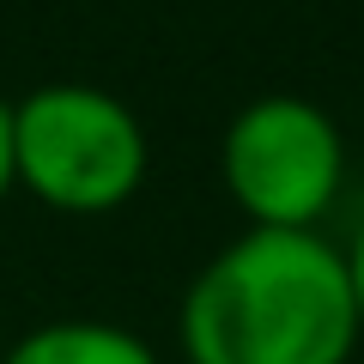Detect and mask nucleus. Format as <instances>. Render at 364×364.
Segmentation results:
<instances>
[{
  "label": "nucleus",
  "mask_w": 364,
  "mask_h": 364,
  "mask_svg": "<svg viewBox=\"0 0 364 364\" xmlns=\"http://www.w3.org/2000/svg\"><path fill=\"white\" fill-rule=\"evenodd\" d=\"M176 334L188 364H352L364 322L346 249L249 225L195 273Z\"/></svg>",
  "instance_id": "obj_1"
},
{
  "label": "nucleus",
  "mask_w": 364,
  "mask_h": 364,
  "mask_svg": "<svg viewBox=\"0 0 364 364\" xmlns=\"http://www.w3.org/2000/svg\"><path fill=\"white\" fill-rule=\"evenodd\" d=\"M225 188L255 231H316L346 188V140L310 97L273 91L225 128Z\"/></svg>",
  "instance_id": "obj_3"
},
{
  "label": "nucleus",
  "mask_w": 364,
  "mask_h": 364,
  "mask_svg": "<svg viewBox=\"0 0 364 364\" xmlns=\"http://www.w3.org/2000/svg\"><path fill=\"white\" fill-rule=\"evenodd\" d=\"M346 273H352V298H358V322H364V225H358V237L346 249Z\"/></svg>",
  "instance_id": "obj_6"
},
{
  "label": "nucleus",
  "mask_w": 364,
  "mask_h": 364,
  "mask_svg": "<svg viewBox=\"0 0 364 364\" xmlns=\"http://www.w3.org/2000/svg\"><path fill=\"white\" fill-rule=\"evenodd\" d=\"M0 364H158V352L116 322H43Z\"/></svg>",
  "instance_id": "obj_4"
},
{
  "label": "nucleus",
  "mask_w": 364,
  "mask_h": 364,
  "mask_svg": "<svg viewBox=\"0 0 364 364\" xmlns=\"http://www.w3.org/2000/svg\"><path fill=\"white\" fill-rule=\"evenodd\" d=\"M13 104H0V200L13 195Z\"/></svg>",
  "instance_id": "obj_5"
},
{
  "label": "nucleus",
  "mask_w": 364,
  "mask_h": 364,
  "mask_svg": "<svg viewBox=\"0 0 364 364\" xmlns=\"http://www.w3.org/2000/svg\"><path fill=\"white\" fill-rule=\"evenodd\" d=\"M13 176L55 213H116L146 182V128L97 85H37L13 109Z\"/></svg>",
  "instance_id": "obj_2"
}]
</instances>
